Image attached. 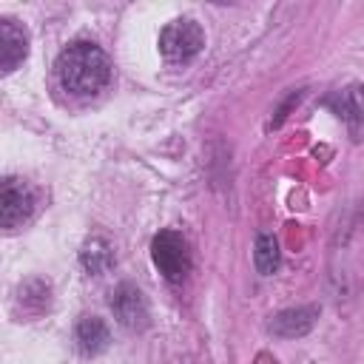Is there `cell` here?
Returning <instances> with one entry per match:
<instances>
[{"label": "cell", "instance_id": "6", "mask_svg": "<svg viewBox=\"0 0 364 364\" xmlns=\"http://www.w3.org/2000/svg\"><path fill=\"white\" fill-rule=\"evenodd\" d=\"M28 54V34L14 20H0V68L3 74L14 71Z\"/></svg>", "mask_w": 364, "mask_h": 364}, {"label": "cell", "instance_id": "11", "mask_svg": "<svg viewBox=\"0 0 364 364\" xmlns=\"http://www.w3.org/2000/svg\"><path fill=\"white\" fill-rule=\"evenodd\" d=\"M253 264L262 276H270L279 267V242L270 233H259L253 245Z\"/></svg>", "mask_w": 364, "mask_h": 364}, {"label": "cell", "instance_id": "9", "mask_svg": "<svg viewBox=\"0 0 364 364\" xmlns=\"http://www.w3.org/2000/svg\"><path fill=\"white\" fill-rule=\"evenodd\" d=\"M74 336H77V344H80V350H82L85 355L102 353V350L108 347V341H111V333H108L105 321L97 318V316H82V318L77 321Z\"/></svg>", "mask_w": 364, "mask_h": 364}, {"label": "cell", "instance_id": "3", "mask_svg": "<svg viewBox=\"0 0 364 364\" xmlns=\"http://www.w3.org/2000/svg\"><path fill=\"white\" fill-rule=\"evenodd\" d=\"M151 259L154 267L168 279V282H182L191 270V250L182 233L176 230H159L151 242Z\"/></svg>", "mask_w": 364, "mask_h": 364}, {"label": "cell", "instance_id": "10", "mask_svg": "<svg viewBox=\"0 0 364 364\" xmlns=\"http://www.w3.org/2000/svg\"><path fill=\"white\" fill-rule=\"evenodd\" d=\"M80 262H82V267L88 273L102 276L114 264V250H111V245L105 239H88L85 247H82V253H80Z\"/></svg>", "mask_w": 364, "mask_h": 364}, {"label": "cell", "instance_id": "8", "mask_svg": "<svg viewBox=\"0 0 364 364\" xmlns=\"http://www.w3.org/2000/svg\"><path fill=\"white\" fill-rule=\"evenodd\" d=\"M316 316H318L316 307H293V310H284V313H279V316L270 321V333L284 336V338L304 336V333H310V327L316 324Z\"/></svg>", "mask_w": 364, "mask_h": 364}, {"label": "cell", "instance_id": "7", "mask_svg": "<svg viewBox=\"0 0 364 364\" xmlns=\"http://www.w3.org/2000/svg\"><path fill=\"white\" fill-rule=\"evenodd\" d=\"M327 105L347 122V128L353 134H361L364 128V88L361 85H347L338 94H333L327 100Z\"/></svg>", "mask_w": 364, "mask_h": 364}, {"label": "cell", "instance_id": "2", "mask_svg": "<svg viewBox=\"0 0 364 364\" xmlns=\"http://www.w3.org/2000/svg\"><path fill=\"white\" fill-rule=\"evenodd\" d=\"M205 48V31L196 20L179 17L159 31V51L171 63H188Z\"/></svg>", "mask_w": 364, "mask_h": 364}, {"label": "cell", "instance_id": "4", "mask_svg": "<svg viewBox=\"0 0 364 364\" xmlns=\"http://www.w3.org/2000/svg\"><path fill=\"white\" fill-rule=\"evenodd\" d=\"M34 210V193L31 188L17 179V176H6L0 185V222L6 230L20 228Z\"/></svg>", "mask_w": 364, "mask_h": 364}, {"label": "cell", "instance_id": "1", "mask_svg": "<svg viewBox=\"0 0 364 364\" xmlns=\"http://www.w3.org/2000/svg\"><path fill=\"white\" fill-rule=\"evenodd\" d=\"M57 80L74 97H94L111 80V60L108 54L91 40L68 43L57 57Z\"/></svg>", "mask_w": 364, "mask_h": 364}, {"label": "cell", "instance_id": "5", "mask_svg": "<svg viewBox=\"0 0 364 364\" xmlns=\"http://www.w3.org/2000/svg\"><path fill=\"white\" fill-rule=\"evenodd\" d=\"M111 310L119 318V324H125V327H145V321H148V304H145L139 287H134V284H119L111 293Z\"/></svg>", "mask_w": 364, "mask_h": 364}]
</instances>
